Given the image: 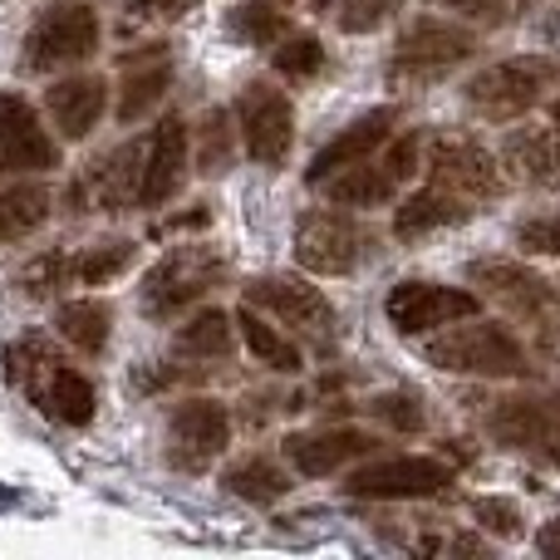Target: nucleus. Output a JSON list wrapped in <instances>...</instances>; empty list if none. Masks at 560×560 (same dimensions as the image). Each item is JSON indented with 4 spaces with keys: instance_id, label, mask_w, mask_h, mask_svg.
Segmentation results:
<instances>
[{
    "instance_id": "nucleus-1",
    "label": "nucleus",
    "mask_w": 560,
    "mask_h": 560,
    "mask_svg": "<svg viewBox=\"0 0 560 560\" xmlns=\"http://www.w3.org/2000/svg\"><path fill=\"white\" fill-rule=\"evenodd\" d=\"M187 158H192V128L183 114H163L143 138H128L124 148L94 163L79 187L69 192V202L84 212H153L167 207L187 183Z\"/></svg>"
},
{
    "instance_id": "nucleus-2",
    "label": "nucleus",
    "mask_w": 560,
    "mask_h": 560,
    "mask_svg": "<svg viewBox=\"0 0 560 560\" xmlns=\"http://www.w3.org/2000/svg\"><path fill=\"white\" fill-rule=\"evenodd\" d=\"M5 374H10V384L45 418H55V423L84 428L98 408L94 384H89L79 369H69L39 335H25V339H15V345H5Z\"/></svg>"
},
{
    "instance_id": "nucleus-3",
    "label": "nucleus",
    "mask_w": 560,
    "mask_h": 560,
    "mask_svg": "<svg viewBox=\"0 0 560 560\" xmlns=\"http://www.w3.org/2000/svg\"><path fill=\"white\" fill-rule=\"evenodd\" d=\"M423 359L433 369H443V374H477V378H532L536 374L522 339L512 329H502L497 319H477V315H467V325H453L438 339H428Z\"/></svg>"
},
{
    "instance_id": "nucleus-4",
    "label": "nucleus",
    "mask_w": 560,
    "mask_h": 560,
    "mask_svg": "<svg viewBox=\"0 0 560 560\" xmlns=\"http://www.w3.org/2000/svg\"><path fill=\"white\" fill-rule=\"evenodd\" d=\"M378 252V232L354 207H310L295 222V266L310 276H354Z\"/></svg>"
},
{
    "instance_id": "nucleus-5",
    "label": "nucleus",
    "mask_w": 560,
    "mask_h": 560,
    "mask_svg": "<svg viewBox=\"0 0 560 560\" xmlns=\"http://www.w3.org/2000/svg\"><path fill=\"white\" fill-rule=\"evenodd\" d=\"M104 39V20H98L94 0H55L35 15V25L20 39V69L25 74H55V69H74L98 55Z\"/></svg>"
},
{
    "instance_id": "nucleus-6",
    "label": "nucleus",
    "mask_w": 560,
    "mask_h": 560,
    "mask_svg": "<svg viewBox=\"0 0 560 560\" xmlns=\"http://www.w3.org/2000/svg\"><path fill=\"white\" fill-rule=\"evenodd\" d=\"M226 271H232V261H226L217 246H202V242L173 246L158 266H148L143 285H138V305H143L148 319L167 325V319H177L183 310H192L197 300L212 295L226 280Z\"/></svg>"
},
{
    "instance_id": "nucleus-7",
    "label": "nucleus",
    "mask_w": 560,
    "mask_h": 560,
    "mask_svg": "<svg viewBox=\"0 0 560 560\" xmlns=\"http://www.w3.org/2000/svg\"><path fill=\"white\" fill-rule=\"evenodd\" d=\"M560 79V59L556 55H516V59H497L482 74L467 79L463 104L472 108L482 124H516L522 114H532L541 104V94Z\"/></svg>"
},
{
    "instance_id": "nucleus-8",
    "label": "nucleus",
    "mask_w": 560,
    "mask_h": 560,
    "mask_svg": "<svg viewBox=\"0 0 560 560\" xmlns=\"http://www.w3.org/2000/svg\"><path fill=\"white\" fill-rule=\"evenodd\" d=\"M467 280L482 285V295H492L512 319H522V325H532L541 339L560 345V285L556 280L536 276L532 266L497 261V256L467 266Z\"/></svg>"
},
{
    "instance_id": "nucleus-9",
    "label": "nucleus",
    "mask_w": 560,
    "mask_h": 560,
    "mask_svg": "<svg viewBox=\"0 0 560 560\" xmlns=\"http://www.w3.org/2000/svg\"><path fill=\"white\" fill-rule=\"evenodd\" d=\"M472 55H477L472 30L453 25V20L423 15L398 35L394 55H388V79H394V84H433V79H447Z\"/></svg>"
},
{
    "instance_id": "nucleus-10",
    "label": "nucleus",
    "mask_w": 560,
    "mask_h": 560,
    "mask_svg": "<svg viewBox=\"0 0 560 560\" xmlns=\"http://www.w3.org/2000/svg\"><path fill=\"white\" fill-rule=\"evenodd\" d=\"M487 438L506 453H532L541 463L560 467V394L541 388V394H506L482 413Z\"/></svg>"
},
{
    "instance_id": "nucleus-11",
    "label": "nucleus",
    "mask_w": 560,
    "mask_h": 560,
    "mask_svg": "<svg viewBox=\"0 0 560 560\" xmlns=\"http://www.w3.org/2000/svg\"><path fill=\"white\" fill-rule=\"evenodd\" d=\"M246 305L266 310L276 315L300 345H315V349H335V335H339V315L329 305V295L319 285L300 276H266V280H252L246 285Z\"/></svg>"
},
{
    "instance_id": "nucleus-12",
    "label": "nucleus",
    "mask_w": 560,
    "mask_h": 560,
    "mask_svg": "<svg viewBox=\"0 0 560 560\" xmlns=\"http://www.w3.org/2000/svg\"><path fill=\"white\" fill-rule=\"evenodd\" d=\"M457 482V467L443 457H378V463L359 467L339 482L345 497L359 502H423V497H443Z\"/></svg>"
},
{
    "instance_id": "nucleus-13",
    "label": "nucleus",
    "mask_w": 560,
    "mask_h": 560,
    "mask_svg": "<svg viewBox=\"0 0 560 560\" xmlns=\"http://www.w3.org/2000/svg\"><path fill=\"white\" fill-rule=\"evenodd\" d=\"M423 167H428V183L453 187V192H463L467 202H477V207L502 202L506 197V177H502V167H497V158L467 133L428 138Z\"/></svg>"
},
{
    "instance_id": "nucleus-14",
    "label": "nucleus",
    "mask_w": 560,
    "mask_h": 560,
    "mask_svg": "<svg viewBox=\"0 0 560 560\" xmlns=\"http://www.w3.org/2000/svg\"><path fill=\"white\" fill-rule=\"evenodd\" d=\"M236 128H242V143L246 153L256 158L261 167H280L295 148V108H290L285 89H276L271 79H252L242 84L232 104Z\"/></svg>"
},
{
    "instance_id": "nucleus-15",
    "label": "nucleus",
    "mask_w": 560,
    "mask_h": 560,
    "mask_svg": "<svg viewBox=\"0 0 560 560\" xmlns=\"http://www.w3.org/2000/svg\"><path fill=\"white\" fill-rule=\"evenodd\" d=\"M232 443V413L217 398H183L167 413V467L202 477Z\"/></svg>"
},
{
    "instance_id": "nucleus-16",
    "label": "nucleus",
    "mask_w": 560,
    "mask_h": 560,
    "mask_svg": "<svg viewBox=\"0 0 560 560\" xmlns=\"http://www.w3.org/2000/svg\"><path fill=\"white\" fill-rule=\"evenodd\" d=\"M482 295L463 285H438V280H398L384 300V315L398 335H428V329L457 325V319L477 315Z\"/></svg>"
},
{
    "instance_id": "nucleus-17",
    "label": "nucleus",
    "mask_w": 560,
    "mask_h": 560,
    "mask_svg": "<svg viewBox=\"0 0 560 560\" xmlns=\"http://www.w3.org/2000/svg\"><path fill=\"white\" fill-rule=\"evenodd\" d=\"M59 167V143L20 94H0V177H35Z\"/></svg>"
},
{
    "instance_id": "nucleus-18",
    "label": "nucleus",
    "mask_w": 560,
    "mask_h": 560,
    "mask_svg": "<svg viewBox=\"0 0 560 560\" xmlns=\"http://www.w3.org/2000/svg\"><path fill=\"white\" fill-rule=\"evenodd\" d=\"M394 124H398V104H384V108H369V114H359L354 124L339 128V133L329 138V143L319 148L315 158H310L305 183H310V187H325L329 177L345 173V167L378 158V148L394 138Z\"/></svg>"
},
{
    "instance_id": "nucleus-19",
    "label": "nucleus",
    "mask_w": 560,
    "mask_h": 560,
    "mask_svg": "<svg viewBox=\"0 0 560 560\" xmlns=\"http://www.w3.org/2000/svg\"><path fill=\"white\" fill-rule=\"evenodd\" d=\"M374 447L378 438L364 433V428H319V433H290L280 443V453L300 477H335L339 467H349L354 457H369Z\"/></svg>"
},
{
    "instance_id": "nucleus-20",
    "label": "nucleus",
    "mask_w": 560,
    "mask_h": 560,
    "mask_svg": "<svg viewBox=\"0 0 560 560\" xmlns=\"http://www.w3.org/2000/svg\"><path fill=\"white\" fill-rule=\"evenodd\" d=\"M477 212H482V207L467 202V197L453 192V187L423 183L413 197H404V202H398V212H394V236H398L404 246H418L423 236H433V232H447V226L472 222Z\"/></svg>"
},
{
    "instance_id": "nucleus-21",
    "label": "nucleus",
    "mask_w": 560,
    "mask_h": 560,
    "mask_svg": "<svg viewBox=\"0 0 560 560\" xmlns=\"http://www.w3.org/2000/svg\"><path fill=\"white\" fill-rule=\"evenodd\" d=\"M124 65H128V74H124V89H118V124H138L173 89V79H177L173 49L158 39V45H143V55H124Z\"/></svg>"
},
{
    "instance_id": "nucleus-22",
    "label": "nucleus",
    "mask_w": 560,
    "mask_h": 560,
    "mask_svg": "<svg viewBox=\"0 0 560 560\" xmlns=\"http://www.w3.org/2000/svg\"><path fill=\"white\" fill-rule=\"evenodd\" d=\"M45 108L65 133V143H84L108 108V84L98 74H65L59 84L45 89Z\"/></svg>"
},
{
    "instance_id": "nucleus-23",
    "label": "nucleus",
    "mask_w": 560,
    "mask_h": 560,
    "mask_svg": "<svg viewBox=\"0 0 560 560\" xmlns=\"http://www.w3.org/2000/svg\"><path fill=\"white\" fill-rule=\"evenodd\" d=\"M502 167L522 187H536V192L560 187V128H522V133H512L502 148Z\"/></svg>"
},
{
    "instance_id": "nucleus-24",
    "label": "nucleus",
    "mask_w": 560,
    "mask_h": 560,
    "mask_svg": "<svg viewBox=\"0 0 560 560\" xmlns=\"http://www.w3.org/2000/svg\"><path fill=\"white\" fill-rule=\"evenodd\" d=\"M398 187L404 183L394 177V167H388L384 158H369V163H354V167H345V173L329 177L325 197L329 202H339V207H354V212H369V207L394 202Z\"/></svg>"
},
{
    "instance_id": "nucleus-25",
    "label": "nucleus",
    "mask_w": 560,
    "mask_h": 560,
    "mask_svg": "<svg viewBox=\"0 0 560 560\" xmlns=\"http://www.w3.org/2000/svg\"><path fill=\"white\" fill-rule=\"evenodd\" d=\"M49 202L55 197H49L45 183H25V177L0 183V246H15L25 236H35L49 222Z\"/></svg>"
},
{
    "instance_id": "nucleus-26",
    "label": "nucleus",
    "mask_w": 560,
    "mask_h": 560,
    "mask_svg": "<svg viewBox=\"0 0 560 560\" xmlns=\"http://www.w3.org/2000/svg\"><path fill=\"white\" fill-rule=\"evenodd\" d=\"M55 329L65 345H74L79 354H104L114 339V305L108 300H65L55 315Z\"/></svg>"
},
{
    "instance_id": "nucleus-27",
    "label": "nucleus",
    "mask_w": 560,
    "mask_h": 560,
    "mask_svg": "<svg viewBox=\"0 0 560 560\" xmlns=\"http://www.w3.org/2000/svg\"><path fill=\"white\" fill-rule=\"evenodd\" d=\"M222 487L232 497H242V502H252V506H276V502H285L295 482H290V472L280 463H271V457H261V453H252V457H242V463L226 467Z\"/></svg>"
},
{
    "instance_id": "nucleus-28",
    "label": "nucleus",
    "mask_w": 560,
    "mask_h": 560,
    "mask_svg": "<svg viewBox=\"0 0 560 560\" xmlns=\"http://www.w3.org/2000/svg\"><path fill=\"white\" fill-rule=\"evenodd\" d=\"M236 329H242L246 349H252L266 369H276V374H300V369H305V349H300V339H290V335H280L276 325H266L256 305L236 310Z\"/></svg>"
},
{
    "instance_id": "nucleus-29",
    "label": "nucleus",
    "mask_w": 560,
    "mask_h": 560,
    "mask_svg": "<svg viewBox=\"0 0 560 560\" xmlns=\"http://www.w3.org/2000/svg\"><path fill=\"white\" fill-rule=\"evenodd\" d=\"M232 35L246 39V45L256 49H271L276 39L290 35V5L285 0H242V5H232Z\"/></svg>"
},
{
    "instance_id": "nucleus-30",
    "label": "nucleus",
    "mask_w": 560,
    "mask_h": 560,
    "mask_svg": "<svg viewBox=\"0 0 560 560\" xmlns=\"http://www.w3.org/2000/svg\"><path fill=\"white\" fill-rule=\"evenodd\" d=\"M236 319L226 315V310H202L197 319H187L183 329H177V354L183 359H226L236 345Z\"/></svg>"
},
{
    "instance_id": "nucleus-31",
    "label": "nucleus",
    "mask_w": 560,
    "mask_h": 560,
    "mask_svg": "<svg viewBox=\"0 0 560 560\" xmlns=\"http://www.w3.org/2000/svg\"><path fill=\"white\" fill-rule=\"evenodd\" d=\"M133 256H138V242H124V236L118 242H94L69 256V280L74 285H108V280H118L133 266Z\"/></svg>"
},
{
    "instance_id": "nucleus-32",
    "label": "nucleus",
    "mask_w": 560,
    "mask_h": 560,
    "mask_svg": "<svg viewBox=\"0 0 560 560\" xmlns=\"http://www.w3.org/2000/svg\"><path fill=\"white\" fill-rule=\"evenodd\" d=\"M197 133V167H202L207 177L226 173L236 158V114H226V108H212V114L202 118V128H192Z\"/></svg>"
},
{
    "instance_id": "nucleus-33",
    "label": "nucleus",
    "mask_w": 560,
    "mask_h": 560,
    "mask_svg": "<svg viewBox=\"0 0 560 560\" xmlns=\"http://www.w3.org/2000/svg\"><path fill=\"white\" fill-rule=\"evenodd\" d=\"M271 69L280 79H290V84H305V79H315L319 69H325V45H319V35H310V30H290L285 39H276L271 49Z\"/></svg>"
},
{
    "instance_id": "nucleus-34",
    "label": "nucleus",
    "mask_w": 560,
    "mask_h": 560,
    "mask_svg": "<svg viewBox=\"0 0 560 560\" xmlns=\"http://www.w3.org/2000/svg\"><path fill=\"white\" fill-rule=\"evenodd\" d=\"M404 0H315L319 15H329L345 35H369V30L388 25Z\"/></svg>"
},
{
    "instance_id": "nucleus-35",
    "label": "nucleus",
    "mask_w": 560,
    "mask_h": 560,
    "mask_svg": "<svg viewBox=\"0 0 560 560\" xmlns=\"http://www.w3.org/2000/svg\"><path fill=\"white\" fill-rule=\"evenodd\" d=\"M369 413H374L384 428H394V433H423V428H428L423 398L408 394V388H388V394L369 398Z\"/></svg>"
},
{
    "instance_id": "nucleus-36",
    "label": "nucleus",
    "mask_w": 560,
    "mask_h": 560,
    "mask_svg": "<svg viewBox=\"0 0 560 560\" xmlns=\"http://www.w3.org/2000/svg\"><path fill=\"white\" fill-rule=\"evenodd\" d=\"M472 522L482 526L487 536H497V541H516V536L526 532L522 526L526 516L512 497H472Z\"/></svg>"
},
{
    "instance_id": "nucleus-37",
    "label": "nucleus",
    "mask_w": 560,
    "mask_h": 560,
    "mask_svg": "<svg viewBox=\"0 0 560 560\" xmlns=\"http://www.w3.org/2000/svg\"><path fill=\"white\" fill-rule=\"evenodd\" d=\"M516 246H522L526 256H560V212L516 222Z\"/></svg>"
},
{
    "instance_id": "nucleus-38",
    "label": "nucleus",
    "mask_w": 560,
    "mask_h": 560,
    "mask_svg": "<svg viewBox=\"0 0 560 560\" xmlns=\"http://www.w3.org/2000/svg\"><path fill=\"white\" fill-rule=\"evenodd\" d=\"M65 280H69V256L65 252H45L30 271H20V285H25L30 295H55Z\"/></svg>"
},
{
    "instance_id": "nucleus-39",
    "label": "nucleus",
    "mask_w": 560,
    "mask_h": 560,
    "mask_svg": "<svg viewBox=\"0 0 560 560\" xmlns=\"http://www.w3.org/2000/svg\"><path fill=\"white\" fill-rule=\"evenodd\" d=\"M526 5H532V0H447V10H457V15H467V20H482V25H506V20H516Z\"/></svg>"
},
{
    "instance_id": "nucleus-40",
    "label": "nucleus",
    "mask_w": 560,
    "mask_h": 560,
    "mask_svg": "<svg viewBox=\"0 0 560 560\" xmlns=\"http://www.w3.org/2000/svg\"><path fill=\"white\" fill-rule=\"evenodd\" d=\"M197 0H128V10L143 20H183Z\"/></svg>"
},
{
    "instance_id": "nucleus-41",
    "label": "nucleus",
    "mask_w": 560,
    "mask_h": 560,
    "mask_svg": "<svg viewBox=\"0 0 560 560\" xmlns=\"http://www.w3.org/2000/svg\"><path fill=\"white\" fill-rule=\"evenodd\" d=\"M207 222H212V212H207V207H192V212H177V217H167L163 226H153V236H167V232H202Z\"/></svg>"
},
{
    "instance_id": "nucleus-42",
    "label": "nucleus",
    "mask_w": 560,
    "mask_h": 560,
    "mask_svg": "<svg viewBox=\"0 0 560 560\" xmlns=\"http://www.w3.org/2000/svg\"><path fill=\"white\" fill-rule=\"evenodd\" d=\"M536 551L551 556V560H560V516H556L551 526H541V532H536Z\"/></svg>"
},
{
    "instance_id": "nucleus-43",
    "label": "nucleus",
    "mask_w": 560,
    "mask_h": 560,
    "mask_svg": "<svg viewBox=\"0 0 560 560\" xmlns=\"http://www.w3.org/2000/svg\"><path fill=\"white\" fill-rule=\"evenodd\" d=\"M551 124L560 128V98H556V104H551Z\"/></svg>"
},
{
    "instance_id": "nucleus-44",
    "label": "nucleus",
    "mask_w": 560,
    "mask_h": 560,
    "mask_svg": "<svg viewBox=\"0 0 560 560\" xmlns=\"http://www.w3.org/2000/svg\"><path fill=\"white\" fill-rule=\"evenodd\" d=\"M285 5H295V0H285Z\"/></svg>"
}]
</instances>
